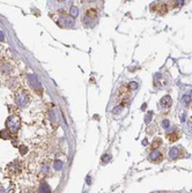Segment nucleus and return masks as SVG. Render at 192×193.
Returning <instances> with one entry per match:
<instances>
[{
	"label": "nucleus",
	"instance_id": "f257e3e1",
	"mask_svg": "<svg viewBox=\"0 0 192 193\" xmlns=\"http://www.w3.org/2000/svg\"><path fill=\"white\" fill-rule=\"evenodd\" d=\"M6 127H7V130L12 134H15L20 130V127H21V119H20V117L14 116V114L9 116L7 120H6Z\"/></svg>",
	"mask_w": 192,
	"mask_h": 193
},
{
	"label": "nucleus",
	"instance_id": "f03ea898",
	"mask_svg": "<svg viewBox=\"0 0 192 193\" xmlns=\"http://www.w3.org/2000/svg\"><path fill=\"white\" fill-rule=\"evenodd\" d=\"M96 18H97V11L96 9H89V11L86 12L85 18H83V22H85L86 25L92 27V25H95Z\"/></svg>",
	"mask_w": 192,
	"mask_h": 193
},
{
	"label": "nucleus",
	"instance_id": "7ed1b4c3",
	"mask_svg": "<svg viewBox=\"0 0 192 193\" xmlns=\"http://www.w3.org/2000/svg\"><path fill=\"white\" fill-rule=\"evenodd\" d=\"M15 103L18 104L19 107H27L29 103V96L28 94L25 93V91H20V93L16 94L15 96Z\"/></svg>",
	"mask_w": 192,
	"mask_h": 193
},
{
	"label": "nucleus",
	"instance_id": "20e7f679",
	"mask_svg": "<svg viewBox=\"0 0 192 193\" xmlns=\"http://www.w3.org/2000/svg\"><path fill=\"white\" fill-rule=\"evenodd\" d=\"M171 104H172V98L170 95H164L159 102V109L161 111H167L171 108Z\"/></svg>",
	"mask_w": 192,
	"mask_h": 193
},
{
	"label": "nucleus",
	"instance_id": "39448f33",
	"mask_svg": "<svg viewBox=\"0 0 192 193\" xmlns=\"http://www.w3.org/2000/svg\"><path fill=\"white\" fill-rule=\"evenodd\" d=\"M150 9L157 14H166L168 12V5L166 3H153L150 5Z\"/></svg>",
	"mask_w": 192,
	"mask_h": 193
},
{
	"label": "nucleus",
	"instance_id": "423d86ee",
	"mask_svg": "<svg viewBox=\"0 0 192 193\" xmlns=\"http://www.w3.org/2000/svg\"><path fill=\"white\" fill-rule=\"evenodd\" d=\"M150 162H154V163H159L163 160V155L159 149L152 150V153L150 154Z\"/></svg>",
	"mask_w": 192,
	"mask_h": 193
},
{
	"label": "nucleus",
	"instance_id": "0eeeda50",
	"mask_svg": "<svg viewBox=\"0 0 192 193\" xmlns=\"http://www.w3.org/2000/svg\"><path fill=\"white\" fill-rule=\"evenodd\" d=\"M182 157V149L179 147H171L169 150V158L170 160H177Z\"/></svg>",
	"mask_w": 192,
	"mask_h": 193
},
{
	"label": "nucleus",
	"instance_id": "6e6552de",
	"mask_svg": "<svg viewBox=\"0 0 192 193\" xmlns=\"http://www.w3.org/2000/svg\"><path fill=\"white\" fill-rule=\"evenodd\" d=\"M28 79H29V83L31 85V87L34 89H41L42 88V85H41V82H39L38 79L36 78L35 75H29Z\"/></svg>",
	"mask_w": 192,
	"mask_h": 193
},
{
	"label": "nucleus",
	"instance_id": "1a4fd4ad",
	"mask_svg": "<svg viewBox=\"0 0 192 193\" xmlns=\"http://www.w3.org/2000/svg\"><path fill=\"white\" fill-rule=\"evenodd\" d=\"M58 25H60L61 27H72V25H73V20L70 19L68 16H65V18L59 19Z\"/></svg>",
	"mask_w": 192,
	"mask_h": 193
},
{
	"label": "nucleus",
	"instance_id": "9d476101",
	"mask_svg": "<svg viewBox=\"0 0 192 193\" xmlns=\"http://www.w3.org/2000/svg\"><path fill=\"white\" fill-rule=\"evenodd\" d=\"M179 138H181V132H178V131H175L172 133H167V139L170 142H176Z\"/></svg>",
	"mask_w": 192,
	"mask_h": 193
},
{
	"label": "nucleus",
	"instance_id": "9b49d317",
	"mask_svg": "<svg viewBox=\"0 0 192 193\" xmlns=\"http://www.w3.org/2000/svg\"><path fill=\"white\" fill-rule=\"evenodd\" d=\"M39 193H51L50 186L48 185L45 182L41 183V186H39Z\"/></svg>",
	"mask_w": 192,
	"mask_h": 193
},
{
	"label": "nucleus",
	"instance_id": "f8f14e48",
	"mask_svg": "<svg viewBox=\"0 0 192 193\" xmlns=\"http://www.w3.org/2000/svg\"><path fill=\"white\" fill-rule=\"evenodd\" d=\"M11 136H12V133L8 131L7 129L6 130H3V131H0V138L1 139H11Z\"/></svg>",
	"mask_w": 192,
	"mask_h": 193
},
{
	"label": "nucleus",
	"instance_id": "ddd939ff",
	"mask_svg": "<svg viewBox=\"0 0 192 193\" xmlns=\"http://www.w3.org/2000/svg\"><path fill=\"white\" fill-rule=\"evenodd\" d=\"M126 87H127L128 90H137V89H138L139 85H138V82H135V81H132V82L128 83Z\"/></svg>",
	"mask_w": 192,
	"mask_h": 193
},
{
	"label": "nucleus",
	"instance_id": "4468645a",
	"mask_svg": "<svg viewBox=\"0 0 192 193\" xmlns=\"http://www.w3.org/2000/svg\"><path fill=\"white\" fill-rule=\"evenodd\" d=\"M161 143H162V140L159 139V138H157V139H155L153 141V143H152V149H153V150L157 149V147L161 146Z\"/></svg>",
	"mask_w": 192,
	"mask_h": 193
},
{
	"label": "nucleus",
	"instance_id": "2eb2a0df",
	"mask_svg": "<svg viewBox=\"0 0 192 193\" xmlns=\"http://www.w3.org/2000/svg\"><path fill=\"white\" fill-rule=\"evenodd\" d=\"M8 168H12V171H19V170H21V168H20V165H19L18 162H14V163H11L9 164V167Z\"/></svg>",
	"mask_w": 192,
	"mask_h": 193
},
{
	"label": "nucleus",
	"instance_id": "dca6fc26",
	"mask_svg": "<svg viewBox=\"0 0 192 193\" xmlns=\"http://www.w3.org/2000/svg\"><path fill=\"white\" fill-rule=\"evenodd\" d=\"M161 126H162L164 130H168L170 127V120H169V119H163L162 123H161Z\"/></svg>",
	"mask_w": 192,
	"mask_h": 193
},
{
	"label": "nucleus",
	"instance_id": "f3484780",
	"mask_svg": "<svg viewBox=\"0 0 192 193\" xmlns=\"http://www.w3.org/2000/svg\"><path fill=\"white\" fill-rule=\"evenodd\" d=\"M78 13H79L78 7H76V6H72L71 9H70V15H71V16H76Z\"/></svg>",
	"mask_w": 192,
	"mask_h": 193
},
{
	"label": "nucleus",
	"instance_id": "a211bd4d",
	"mask_svg": "<svg viewBox=\"0 0 192 193\" xmlns=\"http://www.w3.org/2000/svg\"><path fill=\"white\" fill-rule=\"evenodd\" d=\"M182 100H183V102L185 103V105H186V107H189V104H190V102H191V98H190V96H189V95H184Z\"/></svg>",
	"mask_w": 192,
	"mask_h": 193
},
{
	"label": "nucleus",
	"instance_id": "6ab92c4d",
	"mask_svg": "<svg viewBox=\"0 0 192 193\" xmlns=\"http://www.w3.org/2000/svg\"><path fill=\"white\" fill-rule=\"evenodd\" d=\"M61 168H63V162L61 161L54 162V170H60Z\"/></svg>",
	"mask_w": 192,
	"mask_h": 193
},
{
	"label": "nucleus",
	"instance_id": "aec40b11",
	"mask_svg": "<svg viewBox=\"0 0 192 193\" xmlns=\"http://www.w3.org/2000/svg\"><path fill=\"white\" fill-rule=\"evenodd\" d=\"M109 160H111V156L109 155V154H105V155L102 156V163H108Z\"/></svg>",
	"mask_w": 192,
	"mask_h": 193
},
{
	"label": "nucleus",
	"instance_id": "412c9836",
	"mask_svg": "<svg viewBox=\"0 0 192 193\" xmlns=\"http://www.w3.org/2000/svg\"><path fill=\"white\" fill-rule=\"evenodd\" d=\"M28 152V148L25 146V145H22V146H20V153L22 154V155H25V153Z\"/></svg>",
	"mask_w": 192,
	"mask_h": 193
},
{
	"label": "nucleus",
	"instance_id": "4be33fe9",
	"mask_svg": "<svg viewBox=\"0 0 192 193\" xmlns=\"http://www.w3.org/2000/svg\"><path fill=\"white\" fill-rule=\"evenodd\" d=\"M152 117H153V112H147V116H146V118H145V122L150 123V120Z\"/></svg>",
	"mask_w": 192,
	"mask_h": 193
},
{
	"label": "nucleus",
	"instance_id": "5701e85b",
	"mask_svg": "<svg viewBox=\"0 0 192 193\" xmlns=\"http://www.w3.org/2000/svg\"><path fill=\"white\" fill-rule=\"evenodd\" d=\"M4 40H5V36H4V34H3V32L0 31V42H4Z\"/></svg>",
	"mask_w": 192,
	"mask_h": 193
},
{
	"label": "nucleus",
	"instance_id": "b1692460",
	"mask_svg": "<svg viewBox=\"0 0 192 193\" xmlns=\"http://www.w3.org/2000/svg\"><path fill=\"white\" fill-rule=\"evenodd\" d=\"M186 126H188V129L190 130V131H192V123H191V122H188Z\"/></svg>",
	"mask_w": 192,
	"mask_h": 193
},
{
	"label": "nucleus",
	"instance_id": "393cba45",
	"mask_svg": "<svg viewBox=\"0 0 192 193\" xmlns=\"http://www.w3.org/2000/svg\"><path fill=\"white\" fill-rule=\"evenodd\" d=\"M142 145H144V146H146V145H147V140H146V139L144 140V142H142Z\"/></svg>",
	"mask_w": 192,
	"mask_h": 193
},
{
	"label": "nucleus",
	"instance_id": "a878e982",
	"mask_svg": "<svg viewBox=\"0 0 192 193\" xmlns=\"http://www.w3.org/2000/svg\"><path fill=\"white\" fill-rule=\"evenodd\" d=\"M184 120H185V113L182 116V122H184Z\"/></svg>",
	"mask_w": 192,
	"mask_h": 193
}]
</instances>
